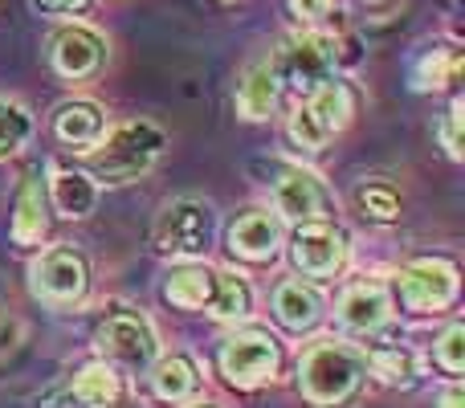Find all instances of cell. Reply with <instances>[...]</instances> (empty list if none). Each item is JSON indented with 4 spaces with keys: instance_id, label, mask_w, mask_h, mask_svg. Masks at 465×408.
<instances>
[{
    "instance_id": "cell-24",
    "label": "cell",
    "mask_w": 465,
    "mask_h": 408,
    "mask_svg": "<svg viewBox=\"0 0 465 408\" xmlns=\"http://www.w3.org/2000/svg\"><path fill=\"white\" fill-rule=\"evenodd\" d=\"M249 306H253V294H249L245 282L237 274H217V298H213L209 311L217 319H241V314H249Z\"/></svg>"
},
{
    "instance_id": "cell-19",
    "label": "cell",
    "mask_w": 465,
    "mask_h": 408,
    "mask_svg": "<svg viewBox=\"0 0 465 408\" xmlns=\"http://www.w3.org/2000/svg\"><path fill=\"white\" fill-rule=\"evenodd\" d=\"M273 311L290 331H306L319 323V294L302 282H282L278 294H273Z\"/></svg>"
},
{
    "instance_id": "cell-4",
    "label": "cell",
    "mask_w": 465,
    "mask_h": 408,
    "mask_svg": "<svg viewBox=\"0 0 465 408\" xmlns=\"http://www.w3.org/2000/svg\"><path fill=\"white\" fill-rule=\"evenodd\" d=\"M213 208L201 201H176L163 208L160 224H155V245L172 257H201L213 245Z\"/></svg>"
},
{
    "instance_id": "cell-6",
    "label": "cell",
    "mask_w": 465,
    "mask_h": 408,
    "mask_svg": "<svg viewBox=\"0 0 465 408\" xmlns=\"http://www.w3.org/2000/svg\"><path fill=\"white\" fill-rule=\"evenodd\" d=\"M396 290H401V303L409 311H441L458 294V265L445 257H420L401 270Z\"/></svg>"
},
{
    "instance_id": "cell-17",
    "label": "cell",
    "mask_w": 465,
    "mask_h": 408,
    "mask_svg": "<svg viewBox=\"0 0 465 408\" xmlns=\"http://www.w3.org/2000/svg\"><path fill=\"white\" fill-rule=\"evenodd\" d=\"M461 74V49L453 41H437L412 65V86L417 90H445L450 82H458Z\"/></svg>"
},
{
    "instance_id": "cell-9",
    "label": "cell",
    "mask_w": 465,
    "mask_h": 408,
    "mask_svg": "<svg viewBox=\"0 0 465 408\" xmlns=\"http://www.w3.org/2000/svg\"><path fill=\"white\" fill-rule=\"evenodd\" d=\"M98 352L123 368H147L155 360V335L139 314L119 311L98 327Z\"/></svg>"
},
{
    "instance_id": "cell-26",
    "label": "cell",
    "mask_w": 465,
    "mask_h": 408,
    "mask_svg": "<svg viewBox=\"0 0 465 408\" xmlns=\"http://www.w3.org/2000/svg\"><path fill=\"white\" fill-rule=\"evenodd\" d=\"M29 131H33V119L25 114V106L5 103V98H0V155H8V152H16V147H25Z\"/></svg>"
},
{
    "instance_id": "cell-2",
    "label": "cell",
    "mask_w": 465,
    "mask_h": 408,
    "mask_svg": "<svg viewBox=\"0 0 465 408\" xmlns=\"http://www.w3.org/2000/svg\"><path fill=\"white\" fill-rule=\"evenodd\" d=\"M163 131L152 123H123L119 131H111L106 139H98V152L90 155V168L103 180H131L143 176L155 164V155L163 152Z\"/></svg>"
},
{
    "instance_id": "cell-27",
    "label": "cell",
    "mask_w": 465,
    "mask_h": 408,
    "mask_svg": "<svg viewBox=\"0 0 465 408\" xmlns=\"http://www.w3.org/2000/svg\"><path fill=\"white\" fill-rule=\"evenodd\" d=\"M360 208L368 216H376V221H396L401 201H396V193L388 184H363L360 188Z\"/></svg>"
},
{
    "instance_id": "cell-14",
    "label": "cell",
    "mask_w": 465,
    "mask_h": 408,
    "mask_svg": "<svg viewBox=\"0 0 465 408\" xmlns=\"http://www.w3.org/2000/svg\"><path fill=\"white\" fill-rule=\"evenodd\" d=\"M388 314H392V306H388V290L376 286V282H360V286H351L343 294V303H339V319H343V327L360 331V335L380 331L388 323Z\"/></svg>"
},
{
    "instance_id": "cell-31",
    "label": "cell",
    "mask_w": 465,
    "mask_h": 408,
    "mask_svg": "<svg viewBox=\"0 0 465 408\" xmlns=\"http://www.w3.org/2000/svg\"><path fill=\"white\" fill-rule=\"evenodd\" d=\"M445 147H450V155H461V103H453L450 123H445Z\"/></svg>"
},
{
    "instance_id": "cell-29",
    "label": "cell",
    "mask_w": 465,
    "mask_h": 408,
    "mask_svg": "<svg viewBox=\"0 0 465 408\" xmlns=\"http://www.w3.org/2000/svg\"><path fill=\"white\" fill-rule=\"evenodd\" d=\"M290 135H294V144L306 147V152H319V147L331 139L327 131L314 123V114L306 111V106H298V111H294V119H290Z\"/></svg>"
},
{
    "instance_id": "cell-15",
    "label": "cell",
    "mask_w": 465,
    "mask_h": 408,
    "mask_svg": "<svg viewBox=\"0 0 465 408\" xmlns=\"http://www.w3.org/2000/svg\"><path fill=\"white\" fill-rule=\"evenodd\" d=\"M54 135L62 139L65 147H98L103 139V111L94 103H62L54 111Z\"/></svg>"
},
{
    "instance_id": "cell-18",
    "label": "cell",
    "mask_w": 465,
    "mask_h": 408,
    "mask_svg": "<svg viewBox=\"0 0 465 408\" xmlns=\"http://www.w3.org/2000/svg\"><path fill=\"white\" fill-rule=\"evenodd\" d=\"M302 106L314 114V123H319L327 135H335V131H343L347 123H351L355 98H351V90H347L343 82H327V86H319L314 95H306Z\"/></svg>"
},
{
    "instance_id": "cell-28",
    "label": "cell",
    "mask_w": 465,
    "mask_h": 408,
    "mask_svg": "<svg viewBox=\"0 0 465 408\" xmlns=\"http://www.w3.org/2000/svg\"><path fill=\"white\" fill-rule=\"evenodd\" d=\"M437 363H441L450 376H461L465 372V327H450L437 343Z\"/></svg>"
},
{
    "instance_id": "cell-1",
    "label": "cell",
    "mask_w": 465,
    "mask_h": 408,
    "mask_svg": "<svg viewBox=\"0 0 465 408\" xmlns=\"http://www.w3.org/2000/svg\"><path fill=\"white\" fill-rule=\"evenodd\" d=\"M363 360L343 343H314L298 363V384H302L306 401L335 408L360 388Z\"/></svg>"
},
{
    "instance_id": "cell-3",
    "label": "cell",
    "mask_w": 465,
    "mask_h": 408,
    "mask_svg": "<svg viewBox=\"0 0 465 408\" xmlns=\"http://www.w3.org/2000/svg\"><path fill=\"white\" fill-rule=\"evenodd\" d=\"M273 74L278 82H290L298 95H314L319 86L335 82V41L322 33H302L278 54Z\"/></svg>"
},
{
    "instance_id": "cell-25",
    "label": "cell",
    "mask_w": 465,
    "mask_h": 408,
    "mask_svg": "<svg viewBox=\"0 0 465 408\" xmlns=\"http://www.w3.org/2000/svg\"><path fill=\"white\" fill-rule=\"evenodd\" d=\"M371 372L384 384H401V388L417 384V363H412L409 352H371Z\"/></svg>"
},
{
    "instance_id": "cell-7",
    "label": "cell",
    "mask_w": 465,
    "mask_h": 408,
    "mask_svg": "<svg viewBox=\"0 0 465 408\" xmlns=\"http://www.w3.org/2000/svg\"><path fill=\"white\" fill-rule=\"evenodd\" d=\"M290 257H294V270H302L306 278H331V274H339L347 262V237L335 224L311 221L294 233Z\"/></svg>"
},
{
    "instance_id": "cell-21",
    "label": "cell",
    "mask_w": 465,
    "mask_h": 408,
    "mask_svg": "<svg viewBox=\"0 0 465 408\" xmlns=\"http://www.w3.org/2000/svg\"><path fill=\"white\" fill-rule=\"evenodd\" d=\"M273 103H278V74H273V65L249 70V78L237 90V111L245 119H265L273 111Z\"/></svg>"
},
{
    "instance_id": "cell-8",
    "label": "cell",
    "mask_w": 465,
    "mask_h": 408,
    "mask_svg": "<svg viewBox=\"0 0 465 408\" xmlns=\"http://www.w3.org/2000/svg\"><path fill=\"white\" fill-rule=\"evenodd\" d=\"M270 172H273V204H278L282 216H290L298 224L327 216V193H322V184L311 172H302L298 164H270Z\"/></svg>"
},
{
    "instance_id": "cell-11",
    "label": "cell",
    "mask_w": 465,
    "mask_h": 408,
    "mask_svg": "<svg viewBox=\"0 0 465 408\" xmlns=\"http://www.w3.org/2000/svg\"><path fill=\"white\" fill-rule=\"evenodd\" d=\"M119 393H123L119 376H114L106 363H90V368H82L74 380H65L54 393L41 396L37 408H114Z\"/></svg>"
},
{
    "instance_id": "cell-30",
    "label": "cell",
    "mask_w": 465,
    "mask_h": 408,
    "mask_svg": "<svg viewBox=\"0 0 465 408\" xmlns=\"http://www.w3.org/2000/svg\"><path fill=\"white\" fill-rule=\"evenodd\" d=\"M90 0H33L37 13H49V16H70V13H86Z\"/></svg>"
},
{
    "instance_id": "cell-13",
    "label": "cell",
    "mask_w": 465,
    "mask_h": 408,
    "mask_svg": "<svg viewBox=\"0 0 465 408\" xmlns=\"http://www.w3.org/2000/svg\"><path fill=\"white\" fill-rule=\"evenodd\" d=\"M278 245H282V224H278V216L265 213V208H249V213H241L229 229V249L237 257H249V262H265V257H273Z\"/></svg>"
},
{
    "instance_id": "cell-22",
    "label": "cell",
    "mask_w": 465,
    "mask_h": 408,
    "mask_svg": "<svg viewBox=\"0 0 465 408\" xmlns=\"http://www.w3.org/2000/svg\"><path fill=\"white\" fill-rule=\"evenodd\" d=\"M45 233V208H41V184L25 176L21 193H16V213H13V237L16 245H33Z\"/></svg>"
},
{
    "instance_id": "cell-23",
    "label": "cell",
    "mask_w": 465,
    "mask_h": 408,
    "mask_svg": "<svg viewBox=\"0 0 465 408\" xmlns=\"http://www.w3.org/2000/svg\"><path fill=\"white\" fill-rule=\"evenodd\" d=\"M98 193L82 172H57L54 176V204L62 216H86L94 208Z\"/></svg>"
},
{
    "instance_id": "cell-10",
    "label": "cell",
    "mask_w": 465,
    "mask_h": 408,
    "mask_svg": "<svg viewBox=\"0 0 465 408\" xmlns=\"http://www.w3.org/2000/svg\"><path fill=\"white\" fill-rule=\"evenodd\" d=\"M90 286V270L86 257L74 254V249H49L41 254V262L33 265V290L49 303H78Z\"/></svg>"
},
{
    "instance_id": "cell-5",
    "label": "cell",
    "mask_w": 465,
    "mask_h": 408,
    "mask_svg": "<svg viewBox=\"0 0 465 408\" xmlns=\"http://www.w3.org/2000/svg\"><path fill=\"white\" fill-rule=\"evenodd\" d=\"M282 352L273 343V335L265 331H245V335H232L225 347H221V372L232 388H257L265 380L278 376Z\"/></svg>"
},
{
    "instance_id": "cell-32",
    "label": "cell",
    "mask_w": 465,
    "mask_h": 408,
    "mask_svg": "<svg viewBox=\"0 0 465 408\" xmlns=\"http://www.w3.org/2000/svg\"><path fill=\"white\" fill-rule=\"evenodd\" d=\"M290 5H294V13L302 16V21H319V16L331 8V0H290Z\"/></svg>"
},
{
    "instance_id": "cell-16",
    "label": "cell",
    "mask_w": 465,
    "mask_h": 408,
    "mask_svg": "<svg viewBox=\"0 0 465 408\" xmlns=\"http://www.w3.org/2000/svg\"><path fill=\"white\" fill-rule=\"evenodd\" d=\"M163 298H168L172 306H184V311L213 306V298H217V270H204V265L172 270L168 282H163Z\"/></svg>"
},
{
    "instance_id": "cell-20",
    "label": "cell",
    "mask_w": 465,
    "mask_h": 408,
    "mask_svg": "<svg viewBox=\"0 0 465 408\" xmlns=\"http://www.w3.org/2000/svg\"><path fill=\"white\" fill-rule=\"evenodd\" d=\"M152 388H155V396H160V401L180 404V401H188V396H196V388H201V376H196V368L184 360V355H172V360L155 363Z\"/></svg>"
},
{
    "instance_id": "cell-12",
    "label": "cell",
    "mask_w": 465,
    "mask_h": 408,
    "mask_svg": "<svg viewBox=\"0 0 465 408\" xmlns=\"http://www.w3.org/2000/svg\"><path fill=\"white\" fill-rule=\"evenodd\" d=\"M49 62L62 78H90L106 62V41L86 25H65V29H57L54 45H49Z\"/></svg>"
},
{
    "instance_id": "cell-33",
    "label": "cell",
    "mask_w": 465,
    "mask_h": 408,
    "mask_svg": "<svg viewBox=\"0 0 465 408\" xmlns=\"http://www.w3.org/2000/svg\"><path fill=\"white\" fill-rule=\"evenodd\" d=\"M445 408H461V393H458V388H453V393L445 396Z\"/></svg>"
}]
</instances>
